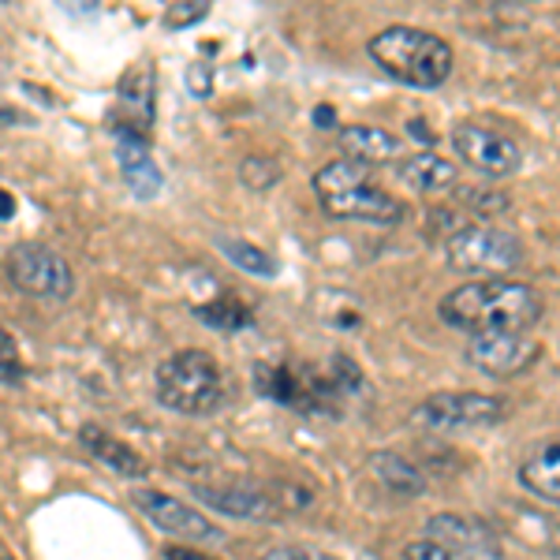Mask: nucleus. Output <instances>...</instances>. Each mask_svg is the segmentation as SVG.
Wrapping results in <instances>:
<instances>
[{
  "mask_svg": "<svg viewBox=\"0 0 560 560\" xmlns=\"http://www.w3.org/2000/svg\"><path fill=\"white\" fill-rule=\"evenodd\" d=\"M411 419L430 430L497 427L504 419V404L486 393H433L411 411Z\"/></svg>",
  "mask_w": 560,
  "mask_h": 560,
  "instance_id": "8",
  "label": "nucleus"
},
{
  "mask_svg": "<svg viewBox=\"0 0 560 560\" xmlns=\"http://www.w3.org/2000/svg\"><path fill=\"white\" fill-rule=\"evenodd\" d=\"M340 150L348 153V161L355 165H393L404 153L400 139L385 128H374V124H351V128L340 131Z\"/></svg>",
  "mask_w": 560,
  "mask_h": 560,
  "instance_id": "15",
  "label": "nucleus"
},
{
  "mask_svg": "<svg viewBox=\"0 0 560 560\" xmlns=\"http://www.w3.org/2000/svg\"><path fill=\"white\" fill-rule=\"evenodd\" d=\"M116 161H120V176L135 198H153L161 191V168L150 158V139L116 135Z\"/></svg>",
  "mask_w": 560,
  "mask_h": 560,
  "instance_id": "14",
  "label": "nucleus"
},
{
  "mask_svg": "<svg viewBox=\"0 0 560 560\" xmlns=\"http://www.w3.org/2000/svg\"><path fill=\"white\" fill-rule=\"evenodd\" d=\"M396 173H400L404 184L415 187V191H422V195H448V191H456V187H459V168L448 158L430 153V150L404 158Z\"/></svg>",
  "mask_w": 560,
  "mask_h": 560,
  "instance_id": "16",
  "label": "nucleus"
},
{
  "mask_svg": "<svg viewBox=\"0 0 560 560\" xmlns=\"http://www.w3.org/2000/svg\"><path fill=\"white\" fill-rule=\"evenodd\" d=\"M15 213V198L4 191V187H0V221H8V217Z\"/></svg>",
  "mask_w": 560,
  "mask_h": 560,
  "instance_id": "31",
  "label": "nucleus"
},
{
  "mask_svg": "<svg viewBox=\"0 0 560 560\" xmlns=\"http://www.w3.org/2000/svg\"><path fill=\"white\" fill-rule=\"evenodd\" d=\"M441 322L464 332H527L541 318V300L530 284L520 280H471L459 284L438 306Z\"/></svg>",
  "mask_w": 560,
  "mask_h": 560,
  "instance_id": "1",
  "label": "nucleus"
},
{
  "mask_svg": "<svg viewBox=\"0 0 560 560\" xmlns=\"http://www.w3.org/2000/svg\"><path fill=\"white\" fill-rule=\"evenodd\" d=\"M135 504L142 509V516H147L153 527L165 530V535L173 538H184V541H224V530L217 527L202 516V512H195L191 504L176 501L173 493H161V490H135Z\"/></svg>",
  "mask_w": 560,
  "mask_h": 560,
  "instance_id": "10",
  "label": "nucleus"
},
{
  "mask_svg": "<svg viewBox=\"0 0 560 560\" xmlns=\"http://www.w3.org/2000/svg\"><path fill=\"white\" fill-rule=\"evenodd\" d=\"M79 445H83L102 467H108V471L120 475V478H131V482L147 478V471H150L147 459L135 453L128 441L113 438V433L105 427H97V422H83V427H79Z\"/></svg>",
  "mask_w": 560,
  "mask_h": 560,
  "instance_id": "13",
  "label": "nucleus"
},
{
  "mask_svg": "<svg viewBox=\"0 0 560 560\" xmlns=\"http://www.w3.org/2000/svg\"><path fill=\"white\" fill-rule=\"evenodd\" d=\"M4 277L15 292L45 303H68L75 295V273L65 255L45 243H15L4 255Z\"/></svg>",
  "mask_w": 560,
  "mask_h": 560,
  "instance_id": "6",
  "label": "nucleus"
},
{
  "mask_svg": "<svg viewBox=\"0 0 560 560\" xmlns=\"http://www.w3.org/2000/svg\"><path fill=\"white\" fill-rule=\"evenodd\" d=\"M240 179L250 191H269V187L280 184V165L269 153H247V158L240 161Z\"/></svg>",
  "mask_w": 560,
  "mask_h": 560,
  "instance_id": "21",
  "label": "nucleus"
},
{
  "mask_svg": "<svg viewBox=\"0 0 560 560\" xmlns=\"http://www.w3.org/2000/svg\"><path fill=\"white\" fill-rule=\"evenodd\" d=\"M404 560H456V557L448 553L441 541L419 538V541H408V546H404Z\"/></svg>",
  "mask_w": 560,
  "mask_h": 560,
  "instance_id": "25",
  "label": "nucleus"
},
{
  "mask_svg": "<svg viewBox=\"0 0 560 560\" xmlns=\"http://www.w3.org/2000/svg\"><path fill=\"white\" fill-rule=\"evenodd\" d=\"M427 538L441 541L456 560H501V541L482 520L441 512V516H430Z\"/></svg>",
  "mask_w": 560,
  "mask_h": 560,
  "instance_id": "12",
  "label": "nucleus"
},
{
  "mask_svg": "<svg viewBox=\"0 0 560 560\" xmlns=\"http://www.w3.org/2000/svg\"><path fill=\"white\" fill-rule=\"evenodd\" d=\"M370 471H374V478L385 490H393L400 497H419L427 490V475H422L404 453H374L370 456Z\"/></svg>",
  "mask_w": 560,
  "mask_h": 560,
  "instance_id": "17",
  "label": "nucleus"
},
{
  "mask_svg": "<svg viewBox=\"0 0 560 560\" xmlns=\"http://www.w3.org/2000/svg\"><path fill=\"white\" fill-rule=\"evenodd\" d=\"M206 15H210V4H206V0H179V4H173L165 12V23L173 26V31H184V26L202 23Z\"/></svg>",
  "mask_w": 560,
  "mask_h": 560,
  "instance_id": "24",
  "label": "nucleus"
},
{
  "mask_svg": "<svg viewBox=\"0 0 560 560\" xmlns=\"http://www.w3.org/2000/svg\"><path fill=\"white\" fill-rule=\"evenodd\" d=\"M456 195H459V202L471 206V213H478V217H493V213L509 210V198L501 191H490V187H471V191L456 187Z\"/></svg>",
  "mask_w": 560,
  "mask_h": 560,
  "instance_id": "23",
  "label": "nucleus"
},
{
  "mask_svg": "<svg viewBox=\"0 0 560 560\" xmlns=\"http://www.w3.org/2000/svg\"><path fill=\"white\" fill-rule=\"evenodd\" d=\"M541 355V345L530 332H482L471 337L467 359L490 377H516Z\"/></svg>",
  "mask_w": 560,
  "mask_h": 560,
  "instance_id": "11",
  "label": "nucleus"
},
{
  "mask_svg": "<svg viewBox=\"0 0 560 560\" xmlns=\"http://www.w3.org/2000/svg\"><path fill=\"white\" fill-rule=\"evenodd\" d=\"M520 482L535 497H541V501L560 504V445L538 448V453L520 467Z\"/></svg>",
  "mask_w": 560,
  "mask_h": 560,
  "instance_id": "18",
  "label": "nucleus"
},
{
  "mask_svg": "<svg viewBox=\"0 0 560 560\" xmlns=\"http://www.w3.org/2000/svg\"><path fill=\"white\" fill-rule=\"evenodd\" d=\"M314 195L322 210L337 221H366V224H396L404 217V202L370 179L355 161L340 158L314 173Z\"/></svg>",
  "mask_w": 560,
  "mask_h": 560,
  "instance_id": "3",
  "label": "nucleus"
},
{
  "mask_svg": "<svg viewBox=\"0 0 560 560\" xmlns=\"http://www.w3.org/2000/svg\"><path fill=\"white\" fill-rule=\"evenodd\" d=\"M20 124H23V116L15 113V108L0 105V131H8V128H20Z\"/></svg>",
  "mask_w": 560,
  "mask_h": 560,
  "instance_id": "30",
  "label": "nucleus"
},
{
  "mask_svg": "<svg viewBox=\"0 0 560 560\" xmlns=\"http://www.w3.org/2000/svg\"><path fill=\"white\" fill-rule=\"evenodd\" d=\"M195 497L210 509L232 520H277L280 512L300 509V501L273 486L250 482V478H229V482H195Z\"/></svg>",
  "mask_w": 560,
  "mask_h": 560,
  "instance_id": "7",
  "label": "nucleus"
},
{
  "mask_svg": "<svg viewBox=\"0 0 560 560\" xmlns=\"http://www.w3.org/2000/svg\"><path fill=\"white\" fill-rule=\"evenodd\" d=\"M0 560H12V557H0Z\"/></svg>",
  "mask_w": 560,
  "mask_h": 560,
  "instance_id": "32",
  "label": "nucleus"
},
{
  "mask_svg": "<svg viewBox=\"0 0 560 560\" xmlns=\"http://www.w3.org/2000/svg\"><path fill=\"white\" fill-rule=\"evenodd\" d=\"M366 52L385 75L415 90H433L453 75V45L419 26H385L370 38Z\"/></svg>",
  "mask_w": 560,
  "mask_h": 560,
  "instance_id": "2",
  "label": "nucleus"
},
{
  "mask_svg": "<svg viewBox=\"0 0 560 560\" xmlns=\"http://www.w3.org/2000/svg\"><path fill=\"white\" fill-rule=\"evenodd\" d=\"M541 523H546V538H541V541H549V546H553L557 553H560V512H553V516H546Z\"/></svg>",
  "mask_w": 560,
  "mask_h": 560,
  "instance_id": "29",
  "label": "nucleus"
},
{
  "mask_svg": "<svg viewBox=\"0 0 560 560\" xmlns=\"http://www.w3.org/2000/svg\"><path fill=\"white\" fill-rule=\"evenodd\" d=\"M453 150L475 168V173L493 176V179L520 173V165H523V153L509 135L482 128V124H471V120L453 128Z\"/></svg>",
  "mask_w": 560,
  "mask_h": 560,
  "instance_id": "9",
  "label": "nucleus"
},
{
  "mask_svg": "<svg viewBox=\"0 0 560 560\" xmlns=\"http://www.w3.org/2000/svg\"><path fill=\"white\" fill-rule=\"evenodd\" d=\"M195 318H202L217 332H240L255 325V311H250L247 303H240L236 295H221V300H213V303L195 306Z\"/></svg>",
  "mask_w": 560,
  "mask_h": 560,
  "instance_id": "19",
  "label": "nucleus"
},
{
  "mask_svg": "<svg viewBox=\"0 0 560 560\" xmlns=\"http://www.w3.org/2000/svg\"><path fill=\"white\" fill-rule=\"evenodd\" d=\"M261 560H337L322 549H311V546H273L261 553Z\"/></svg>",
  "mask_w": 560,
  "mask_h": 560,
  "instance_id": "26",
  "label": "nucleus"
},
{
  "mask_svg": "<svg viewBox=\"0 0 560 560\" xmlns=\"http://www.w3.org/2000/svg\"><path fill=\"white\" fill-rule=\"evenodd\" d=\"M165 560H213L210 553H202V549H187V546H168L165 549Z\"/></svg>",
  "mask_w": 560,
  "mask_h": 560,
  "instance_id": "28",
  "label": "nucleus"
},
{
  "mask_svg": "<svg viewBox=\"0 0 560 560\" xmlns=\"http://www.w3.org/2000/svg\"><path fill=\"white\" fill-rule=\"evenodd\" d=\"M217 247H221V255L229 258L236 269H243V273L266 277V280L277 277V258L269 255V250L255 247V243H247V240H221Z\"/></svg>",
  "mask_w": 560,
  "mask_h": 560,
  "instance_id": "20",
  "label": "nucleus"
},
{
  "mask_svg": "<svg viewBox=\"0 0 560 560\" xmlns=\"http://www.w3.org/2000/svg\"><path fill=\"white\" fill-rule=\"evenodd\" d=\"M187 86H191L195 97H210V90H213L210 65H191V68H187Z\"/></svg>",
  "mask_w": 560,
  "mask_h": 560,
  "instance_id": "27",
  "label": "nucleus"
},
{
  "mask_svg": "<svg viewBox=\"0 0 560 560\" xmlns=\"http://www.w3.org/2000/svg\"><path fill=\"white\" fill-rule=\"evenodd\" d=\"M153 382H158V400L179 415H210L229 396L221 363L210 351L198 348H184L176 355H168L165 363H158Z\"/></svg>",
  "mask_w": 560,
  "mask_h": 560,
  "instance_id": "4",
  "label": "nucleus"
},
{
  "mask_svg": "<svg viewBox=\"0 0 560 560\" xmlns=\"http://www.w3.org/2000/svg\"><path fill=\"white\" fill-rule=\"evenodd\" d=\"M445 261L456 273H482L493 280L523 261V243L493 224H459L445 236Z\"/></svg>",
  "mask_w": 560,
  "mask_h": 560,
  "instance_id": "5",
  "label": "nucleus"
},
{
  "mask_svg": "<svg viewBox=\"0 0 560 560\" xmlns=\"http://www.w3.org/2000/svg\"><path fill=\"white\" fill-rule=\"evenodd\" d=\"M26 382V366L20 355V345L8 329H0V385L8 388H20Z\"/></svg>",
  "mask_w": 560,
  "mask_h": 560,
  "instance_id": "22",
  "label": "nucleus"
}]
</instances>
